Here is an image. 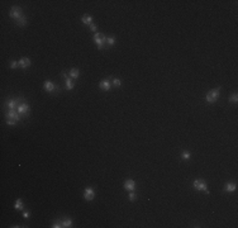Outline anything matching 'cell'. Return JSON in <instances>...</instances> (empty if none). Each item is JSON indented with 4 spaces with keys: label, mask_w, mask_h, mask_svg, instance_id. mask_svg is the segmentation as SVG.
I'll list each match as a JSON object with an SVG mask.
<instances>
[{
    "label": "cell",
    "mask_w": 238,
    "mask_h": 228,
    "mask_svg": "<svg viewBox=\"0 0 238 228\" xmlns=\"http://www.w3.org/2000/svg\"><path fill=\"white\" fill-rule=\"evenodd\" d=\"M81 22H82V23H84L85 25H90V24H93V17H91V15H89V14L82 15V17H81Z\"/></svg>",
    "instance_id": "15"
},
{
    "label": "cell",
    "mask_w": 238,
    "mask_h": 228,
    "mask_svg": "<svg viewBox=\"0 0 238 228\" xmlns=\"http://www.w3.org/2000/svg\"><path fill=\"white\" fill-rule=\"evenodd\" d=\"M52 228H63L62 227V221L61 219H57V221H55V222L52 223V226H51Z\"/></svg>",
    "instance_id": "22"
},
{
    "label": "cell",
    "mask_w": 238,
    "mask_h": 228,
    "mask_svg": "<svg viewBox=\"0 0 238 228\" xmlns=\"http://www.w3.org/2000/svg\"><path fill=\"white\" fill-rule=\"evenodd\" d=\"M23 217H24V219H29V217H31V213L28 210H25L23 212Z\"/></svg>",
    "instance_id": "27"
},
{
    "label": "cell",
    "mask_w": 238,
    "mask_h": 228,
    "mask_svg": "<svg viewBox=\"0 0 238 228\" xmlns=\"http://www.w3.org/2000/svg\"><path fill=\"white\" fill-rule=\"evenodd\" d=\"M10 67L12 69H17V67H19V62L18 61H10Z\"/></svg>",
    "instance_id": "25"
},
{
    "label": "cell",
    "mask_w": 238,
    "mask_h": 228,
    "mask_svg": "<svg viewBox=\"0 0 238 228\" xmlns=\"http://www.w3.org/2000/svg\"><path fill=\"white\" fill-rule=\"evenodd\" d=\"M18 62H19V67H20V69H23V70L28 69V67L31 66V60L28 59V57H22V59L19 60Z\"/></svg>",
    "instance_id": "12"
},
{
    "label": "cell",
    "mask_w": 238,
    "mask_h": 228,
    "mask_svg": "<svg viewBox=\"0 0 238 228\" xmlns=\"http://www.w3.org/2000/svg\"><path fill=\"white\" fill-rule=\"evenodd\" d=\"M123 186H124V189L127 191H133L136 189V181L133 179H127Z\"/></svg>",
    "instance_id": "11"
},
{
    "label": "cell",
    "mask_w": 238,
    "mask_h": 228,
    "mask_svg": "<svg viewBox=\"0 0 238 228\" xmlns=\"http://www.w3.org/2000/svg\"><path fill=\"white\" fill-rule=\"evenodd\" d=\"M62 221V227L63 228H71L72 227V219L68 217H65V218H61Z\"/></svg>",
    "instance_id": "14"
},
{
    "label": "cell",
    "mask_w": 238,
    "mask_h": 228,
    "mask_svg": "<svg viewBox=\"0 0 238 228\" xmlns=\"http://www.w3.org/2000/svg\"><path fill=\"white\" fill-rule=\"evenodd\" d=\"M62 78L65 79V86H66V89L67 90H72L74 89V86H75V82L72 81V79L70 78V76H67V72L66 71H62Z\"/></svg>",
    "instance_id": "10"
},
{
    "label": "cell",
    "mask_w": 238,
    "mask_h": 228,
    "mask_svg": "<svg viewBox=\"0 0 238 228\" xmlns=\"http://www.w3.org/2000/svg\"><path fill=\"white\" fill-rule=\"evenodd\" d=\"M193 188L195 190H199V191H205V194H209V190H208V185L205 180L203 179H196V180L193 181Z\"/></svg>",
    "instance_id": "5"
},
{
    "label": "cell",
    "mask_w": 238,
    "mask_h": 228,
    "mask_svg": "<svg viewBox=\"0 0 238 228\" xmlns=\"http://www.w3.org/2000/svg\"><path fill=\"white\" fill-rule=\"evenodd\" d=\"M95 198V190L91 186H87V188H85L84 190V199L86 201H91L93 199Z\"/></svg>",
    "instance_id": "9"
},
{
    "label": "cell",
    "mask_w": 238,
    "mask_h": 228,
    "mask_svg": "<svg viewBox=\"0 0 238 228\" xmlns=\"http://www.w3.org/2000/svg\"><path fill=\"white\" fill-rule=\"evenodd\" d=\"M112 88H113L112 80H109V79H104L99 82V89L103 91H109V90H112Z\"/></svg>",
    "instance_id": "8"
},
{
    "label": "cell",
    "mask_w": 238,
    "mask_h": 228,
    "mask_svg": "<svg viewBox=\"0 0 238 228\" xmlns=\"http://www.w3.org/2000/svg\"><path fill=\"white\" fill-rule=\"evenodd\" d=\"M27 23H28V19L25 15H22L17 20V25H19V27H24V25H27Z\"/></svg>",
    "instance_id": "17"
},
{
    "label": "cell",
    "mask_w": 238,
    "mask_h": 228,
    "mask_svg": "<svg viewBox=\"0 0 238 228\" xmlns=\"http://www.w3.org/2000/svg\"><path fill=\"white\" fill-rule=\"evenodd\" d=\"M68 76L72 80L79 79V76H80V71H79V69H71V70H70V72H68Z\"/></svg>",
    "instance_id": "16"
},
{
    "label": "cell",
    "mask_w": 238,
    "mask_h": 228,
    "mask_svg": "<svg viewBox=\"0 0 238 228\" xmlns=\"http://www.w3.org/2000/svg\"><path fill=\"white\" fill-rule=\"evenodd\" d=\"M106 36L103 33H99V32H96V33H94V42L96 43V47L98 50H104L105 48V44H106Z\"/></svg>",
    "instance_id": "1"
},
{
    "label": "cell",
    "mask_w": 238,
    "mask_h": 228,
    "mask_svg": "<svg viewBox=\"0 0 238 228\" xmlns=\"http://www.w3.org/2000/svg\"><path fill=\"white\" fill-rule=\"evenodd\" d=\"M22 8L20 6H13V8L10 9V12H9V17H10L12 19H14L15 22L18 20L19 18L22 17Z\"/></svg>",
    "instance_id": "6"
},
{
    "label": "cell",
    "mask_w": 238,
    "mask_h": 228,
    "mask_svg": "<svg viewBox=\"0 0 238 228\" xmlns=\"http://www.w3.org/2000/svg\"><path fill=\"white\" fill-rule=\"evenodd\" d=\"M136 198H137V195H136V193H133V191H129V194H128V199L131 201H134L136 200Z\"/></svg>",
    "instance_id": "24"
},
{
    "label": "cell",
    "mask_w": 238,
    "mask_h": 228,
    "mask_svg": "<svg viewBox=\"0 0 238 228\" xmlns=\"http://www.w3.org/2000/svg\"><path fill=\"white\" fill-rule=\"evenodd\" d=\"M220 89H222V88L219 86V88L213 89V90L208 91L207 95H205V100H207V103H209V104H214V103L218 100V98H219Z\"/></svg>",
    "instance_id": "2"
},
{
    "label": "cell",
    "mask_w": 238,
    "mask_h": 228,
    "mask_svg": "<svg viewBox=\"0 0 238 228\" xmlns=\"http://www.w3.org/2000/svg\"><path fill=\"white\" fill-rule=\"evenodd\" d=\"M5 118L6 119H13L15 122H19L22 119V117H20V114L18 113V110H12V109H8V110H6Z\"/></svg>",
    "instance_id": "7"
},
{
    "label": "cell",
    "mask_w": 238,
    "mask_h": 228,
    "mask_svg": "<svg viewBox=\"0 0 238 228\" xmlns=\"http://www.w3.org/2000/svg\"><path fill=\"white\" fill-rule=\"evenodd\" d=\"M14 208L17 210H22L24 208V204H23V200L22 199H17L15 200V203H14Z\"/></svg>",
    "instance_id": "18"
},
{
    "label": "cell",
    "mask_w": 238,
    "mask_h": 228,
    "mask_svg": "<svg viewBox=\"0 0 238 228\" xmlns=\"http://www.w3.org/2000/svg\"><path fill=\"white\" fill-rule=\"evenodd\" d=\"M181 157H182V160H190L191 159V153H190V151H182Z\"/></svg>",
    "instance_id": "21"
},
{
    "label": "cell",
    "mask_w": 238,
    "mask_h": 228,
    "mask_svg": "<svg viewBox=\"0 0 238 228\" xmlns=\"http://www.w3.org/2000/svg\"><path fill=\"white\" fill-rule=\"evenodd\" d=\"M237 189V184L233 181H228L226 185H224V191L227 193H233Z\"/></svg>",
    "instance_id": "13"
},
{
    "label": "cell",
    "mask_w": 238,
    "mask_h": 228,
    "mask_svg": "<svg viewBox=\"0 0 238 228\" xmlns=\"http://www.w3.org/2000/svg\"><path fill=\"white\" fill-rule=\"evenodd\" d=\"M112 85L114 86V88H120V86H122V80L118 79V78H114L112 80Z\"/></svg>",
    "instance_id": "20"
},
{
    "label": "cell",
    "mask_w": 238,
    "mask_h": 228,
    "mask_svg": "<svg viewBox=\"0 0 238 228\" xmlns=\"http://www.w3.org/2000/svg\"><path fill=\"white\" fill-rule=\"evenodd\" d=\"M237 101H238V95H237V93H234V94L229 98V103H233V104H237Z\"/></svg>",
    "instance_id": "23"
},
{
    "label": "cell",
    "mask_w": 238,
    "mask_h": 228,
    "mask_svg": "<svg viewBox=\"0 0 238 228\" xmlns=\"http://www.w3.org/2000/svg\"><path fill=\"white\" fill-rule=\"evenodd\" d=\"M89 27H90V31H91V32H94V33H96V31H98L96 25H95V24H90V25H89Z\"/></svg>",
    "instance_id": "28"
},
{
    "label": "cell",
    "mask_w": 238,
    "mask_h": 228,
    "mask_svg": "<svg viewBox=\"0 0 238 228\" xmlns=\"http://www.w3.org/2000/svg\"><path fill=\"white\" fill-rule=\"evenodd\" d=\"M115 41H117V38L112 36V37H108L106 38V46L108 47H113L114 44H115Z\"/></svg>",
    "instance_id": "19"
},
{
    "label": "cell",
    "mask_w": 238,
    "mask_h": 228,
    "mask_svg": "<svg viewBox=\"0 0 238 228\" xmlns=\"http://www.w3.org/2000/svg\"><path fill=\"white\" fill-rule=\"evenodd\" d=\"M43 88L47 93H51V94H58V93L61 91V88H60L58 85H56L55 82L49 81V80H46V81H44Z\"/></svg>",
    "instance_id": "3"
},
{
    "label": "cell",
    "mask_w": 238,
    "mask_h": 228,
    "mask_svg": "<svg viewBox=\"0 0 238 228\" xmlns=\"http://www.w3.org/2000/svg\"><path fill=\"white\" fill-rule=\"evenodd\" d=\"M17 110H18V113L20 114L22 118H28V115H29V112H31V107H29V104L25 101V99L18 105Z\"/></svg>",
    "instance_id": "4"
},
{
    "label": "cell",
    "mask_w": 238,
    "mask_h": 228,
    "mask_svg": "<svg viewBox=\"0 0 238 228\" xmlns=\"http://www.w3.org/2000/svg\"><path fill=\"white\" fill-rule=\"evenodd\" d=\"M6 124H8V126H15V124H17V122L13 120V119H6Z\"/></svg>",
    "instance_id": "26"
}]
</instances>
